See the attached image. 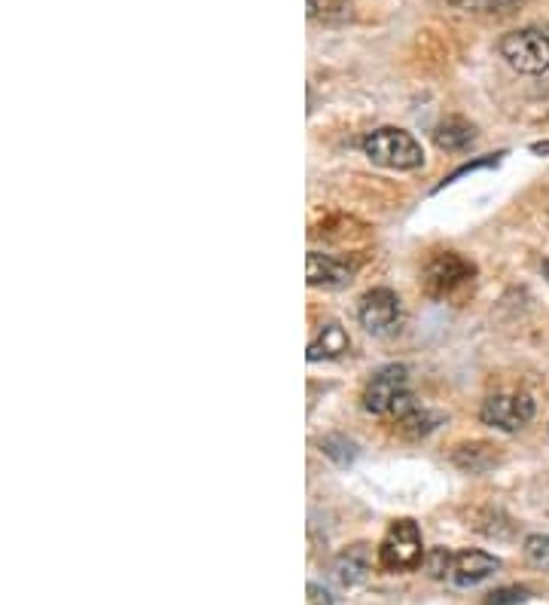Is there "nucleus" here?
Wrapping results in <instances>:
<instances>
[{
  "label": "nucleus",
  "mask_w": 549,
  "mask_h": 605,
  "mask_svg": "<svg viewBox=\"0 0 549 605\" xmlns=\"http://www.w3.org/2000/svg\"><path fill=\"white\" fill-rule=\"evenodd\" d=\"M364 153L369 160L382 165V169H394V172H413L425 165V150L415 141L409 132L403 129H376L364 138Z\"/></svg>",
  "instance_id": "1"
},
{
  "label": "nucleus",
  "mask_w": 549,
  "mask_h": 605,
  "mask_svg": "<svg viewBox=\"0 0 549 605\" xmlns=\"http://www.w3.org/2000/svg\"><path fill=\"white\" fill-rule=\"evenodd\" d=\"M498 52L504 62L510 64L519 74H543L549 71V34L537 28H522L504 34L498 43Z\"/></svg>",
  "instance_id": "2"
},
{
  "label": "nucleus",
  "mask_w": 549,
  "mask_h": 605,
  "mask_svg": "<svg viewBox=\"0 0 549 605\" xmlns=\"http://www.w3.org/2000/svg\"><path fill=\"white\" fill-rule=\"evenodd\" d=\"M378 563L388 572H413L425 563V542L421 530L413 520H397L390 523L388 535L382 538L378 547Z\"/></svg>",
  "instance_id": "3"
},
{
  "label": "nucleus",
  "mask_w": 549,
  "mask_h": 605,
  "mask_svg": "<svg viewBox=\"0 0 549 605\" xmlns=\"http://www.w3.org/2000/svg\"><path fill=\"white\" fill-rule=\"evenodd\" d=\"M403 395H409V371L403 364H388L378 373H373V380L366 383L364 392V407L366 413H376V416H385L394 410V404L400 401Z\"/></svg>",
  "instance_id": "4"
},
{
  "label": "nucleus",
  "mask_w": 549,
  "mask_h": 605,
  "mask_svg": "<svg viewBox=\"0 0 549 605\" xmlns=\"http://www.w3.org/2000/svg\"><path fill=\"white\" fill-rule=\"evenodd\" d=\"M479 416L498 432H522L535 420V401L528 395H491L479 410Z\"/></svg>",
  "instance_id": "5"
},
{
  "label": "nucleus",
  "mask_w": 549,
  "mask_h": 605,
  "mask_svg": "<svg viewBox=\"0 0 549 605\" xmlns=\"http://www.w3.org/2000/svg\"><path fill=\"white\" fill-rule=\"evenodd\" d=\"M360 327L366 334L385 336L390 334L397 324H400V300L388 288H376L360 300V310H357Z\"/></svg>",
  "instance_id": "6"
},
{
  "label": "nucleus",
  "mask_w": 549,
  "mask_h": 605,
  "mask_svg": "<svg viewBox=\"0 0 549 605\" xmlns=\"http://www.w3.org/2000/svg\"><path fill=\"white\" fill-rule=\"evenodd\" d=\"M476 266L470 260H464L461 254H455V251H446V254H439V258L430 260V266L425 272V284L430 294H451L458 284L470 282L474 279Z\"/></svg>",
  "instance_id": "7"
},
{
  "label": "nucleus",
  "mask_w": 549,
  "mask_h": 605,
  "mask_svg": "<svg viewBox=\"0 0 549 605\" xmlns=\"http://www.w3.org/2000/svg\"><path fill=\"white\" fill-rule=\"evenodd\" d=\"M500 568L498 556L486 554V551H458L455 559H451V572L449 581L455 587H476V584H482L486 578H491L495 572Z\"/></svg>",
  "instance_id": "8"
},
{
  "label": "nucleus",
  "mask_w": 549,
  "mask_h": 605,
  "mask_svg": "<svg viewBox=\"0 0 549 605\" xmlns=\"http://www.w3.org/2000/svg\"><path fill=\"white\" fill-rule=\"evenodd\" d=\"M352 266L342 263V260L329 258V254H321V251H312L305 258V279L312 288H345L352 282Z\"/></svg>",
  "instance_id": "9"
},
{
  "label": "nucleus",
  "mask_w": 549,
  "mask_h": 605,
  "mask_svg": "<svg viewBox=\"0 0 549 605\" xmlns=\"http://www.w3.org/2000/svg\"><path fill=\"white\" fill-rule=\"evenodd\" d=\"M369 568H373V559H369V547L366 544H352L348 551H342L333 563V578L342 587H357L369 578Z\"/></svg>",
  "instance_id": "10"
},
{
  "label": "nucleus",
  "mask_w": 549,
  "mask_h": 605,
  "mask_svg": "<svg viewBox=\"0 0 549 605\" xmlns=\"http://www.w3.org/2000/svg\"><path fill=\"white\" fill-rule=\"evenodd\" d=\"M352 346V340L345 334V327L336 322L324 324L317 336L308 343V361H329V359H339L345 355Z\"/></svg>",
  "instance_id": "11"
},
{
  "label": "nucleus",
  "mask_w": 549,
  "mask_h": 605,
  "mask_svg": "<svg viewBox=\"0 0 549 605\" xmlns=\"http://www.w3.org/2000/svg\"><path fill=\"white\" fill-rule=\"evenodd\" d=\"M434 141H437L439 150H449V153H458V150H467L476 141V129L464 120H446V123L437 125L434 132Z\"/></svg>",
  "instance_id": "12"
},
{
  "label": "nucleus",
  "mask_w": 549,
  "mask_h": 605,
  "mask_svg": "<svg viewBox=\"0 0 549 605\" xmlns=\"http://www.w3.org/2000/svg\"><path fill=\"white\" fill-rule=\"evenodd\" d=\"M451 559H455V554H451V551H446V547H434V551L425 556L427 575H430V578H449Z\"/></svg>",
  "instance_id": "13"
},
{
  "label": "nucleus",
  "mask_w": 549,
  "mask_h": 605,
  "mask_svg": "<svg viewBox=\"0 0 549 605\" xmlns=\"http://www.w3.org/2000/svg\"><path fill=\"white\" fill-rule=\"evenodd\" d=\"M321 450H324V456H329L336 465H352L354 462V444L352 441H345V437H327L324 444H321Z\"/></svg>",
  "instance_id": "14"
},
{
  "label": "nucleus",
  "mask_w": 549,
  "mask_h": 605,
  "mask_svg": "<svg viewBox=\"0 0 549 605\" xmlns=\"http://www.w3.org/2000/svg\"><path fill=\"white\" fill-rule=\"evenodd\" d=\"M531 599L528 587H498L486 596V605H522Z\"/></svg>",
  "instance_id": "15"
},
{
  "label": "nucleus",
  "mask_w": 549,
  "mask_h": 605,
  "mask_svg": "<svg viewBox=\"0 0 549 605\" xmlns=\"http://www.w3.org/2000/svg\"><path fill=\"white\" fill-rule=\"evenodd\" d=\"M525 556L537 568H549V535H531V538H525Z\"/></svg>",
  "instance_id": "16"
},
{
  "label": "nucleus",
  "mask_w": 549,
  "mask_h": 605,
  "mask_svg": "<svg viewBox=\"0 0 549 605\" xmlns=\"http://www.w3.org/2000/svg\"><path fill=\"white\" fill-rule=\"evenodd\" d=\"M516 3H522V0H464V7L470 13H510L516 10Z\"/></svg>",
  "instance_id": "17"
},
{
  "label": "nucleus",
  "mask_w": 549,
  "mask_h": 605,
  "mask_svg": "<svg viewBox=\"0 0 549 605\" xmlns=\"http://www.w3.org/2000/svg\"><path fill=\"white\" fill-rule=\"evenodd\" d=\"M305 603L308 605H333V596H329V591H324L321 584H308V587H305Z\"/></svg>",
  "instance_id": "18"
},
{
  "label": "nucleus",
  "mask_w": 549,
  "mask_h": 605,
  "mask_svg": "<svg viewBox=\"0 0 549 605\" xmlns=\"http://www.w3.org/2000/svg\"><path fill=\"white\" fill-rule=\"evenodd\" d=\"M531 150H535V153H540V157H549V141H540V144H531Z\"/></svg>",
  "instance_id": "19"
},
{
  "label": "nucleus",
  "mask_w": 549,
  "mask_h": 605,
  "mask_svg": "<svg viewBox=\"0 0 549 605\" xmlns=\"http://www.w3.org/2000/svg\"><path fill=\"white\" fill-rule=\"evenodd\" d=\"M543 275H547V282H549V260H543Z\"/></svg>",
  "instance_id": "20"
}]
</instances>
